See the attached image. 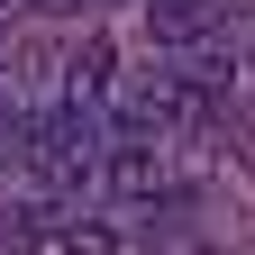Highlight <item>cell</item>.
Wrapping results in <instances>:
<instances>
[{
	"mask_svg": "<svg viewBox=\"0 0 255 255\" xmlns=\"http://www.w3.org/2000/svg\"><path fill=\"white\" fill-rule=\"evenodd\" d=\"M55 9H82V0H55Z\"/></svg>",
	"mask_w": 255,
	"mask_h": 255,
	"instance_id": "obj_6",
	"label": "cell"
},
{
	"mask_svg": "<svg viewBox=\"0 0 255 255\" xmlns=\"http://www.w3.org/2000/svg\"><path fill=\"white\" fill-rule=\"evenodd\" d=\"M18 9H55V0H0V18H18Z\"/></svg>",
	"mask_w": 255,
	"mask_h": 255,
	"instance_id": "obj_5",
	"label": "cell"
},
{
	"mask_svg": "<svg viewBox=\"0 0 255 255\" xmlns=\"http://www.w3.org/2000/svg\"><path fill=\"white\" fill-rule=\"evenodd\" d=\"M55 255H119V228H101V219H55Z\"/></svg>",
	"mask_w": 255,
	"mask_h": 255,
	"instance_id": "obj_4",
	"label": "cell"
},
{
	"mask_svg": "<svg viewBox=\"0 0 255 255\" xmlns=\"http://www.w3.org/2000/svg\"><path fill=\"white\" fill-rule=\"evenodd\" d=\"M55 237V219L37 201H0V255H27V246H46Z\"/></svg>",
	"mask_w": 255,
	"mask_h": 255,
	"instance_id": "obj_3",
	"label": "cell"
},
{
	"mask_svg": "<svg viewBox=\"0 0 255 255\" xmlns=\"http://www.w3.org/2000/svg\"><path fill=\"white\" fill-rule=\"evenodd\" d=\"M110 73H119V46L91 27V37L64 55V101H110Z\"/></svg>",
	"mask_w": 255,
	"mask_h": 255,
	"instance_id": "obj_2",
	"label": "cell"
},
{
	"mask_svg": "<svg viewBox=\"0 0 255 255\" xmlns=\"http://www.w3.org/2000/svg\"><path fill=\"white\" fill-rule=\"evenodd\" d=\"M219 18H228V0H146V37L164 55H191L219 37Z\"/></svg>",
	"mask_w": 255,
	"mask_h": 255,
	"instance_id": "obj_1",
	"label": "cell"
}]
</instances>
